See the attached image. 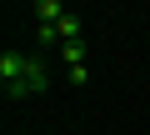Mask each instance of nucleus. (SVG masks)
Segmentation results:
<instances>
[{"mask_svg":"<svg viewBox=\"0 0 150 135\" xmlns=\"http://www.w3.org/2000/svg\"><path fill=\"white\" fill-rule=\"evenodd\" d=\"M25 65H30V55H20V50H5V55H0V80H5V100H25Z\"/></svg>","mask_w":150,"mask_h":135,"instance_id":"f257e3e1","label":"nucleus"},{"mask_svg":"<svg viewBox=\"0 0 150 135\" xmlns=\"http://www.w3.org/2000/svg\"><path fill=\"white\" fill-rule=\"evenodd\" d=\"M35 5V20H45V25H60L70 10H65V0H30Z\"/></svg>","mask_w":150,"mask_h":135,"instance_id":"f03ea898","label":"nucleus"},{"mask_svg":"<svg viewBox=\"0 0 150 135\" xmlns=\"http://www.w3.org/2000/svg\"><path fill=\"white\" fill-rule=\"evenodd\" d=\"M60 60H65V70H70V65H85V40H65L60 45Z\"/></svg>","mask_w":150,"mask_h":135,"instance_id":"7ed1b4c3","label":"nucleus"},{"mask_svg":"<svg viewBox=\"0 0 150 135\" xmlns=\"http://www.w3.org/2000/svg\"><path fill=\"white\" fill-rule=\"evenodd\" d=\"M35 40H40V50L60 45V25H45V20H35Z\"/></svg>","mask_w":150,"mask_h":135,"instance_id":"20e7f679","label":"nucleus"},{"mask_svg":"<svg viewBox=\"0 0 150 135\" xmlns=\"http://www.w3.org/2000/svg\"><path fill=\"white\" fill-rule=\"evenodd\" d=\"M65 40H80V20H75V15L60 20V45H65Z\"/></svg>","mask_w":150,"mask_h":135,"instance_id":"39448f33","label":"nucleus"}]
</instances>
